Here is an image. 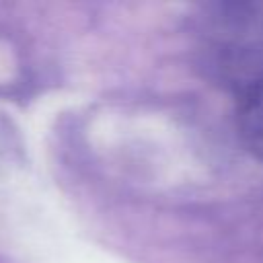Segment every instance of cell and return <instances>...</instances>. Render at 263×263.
Instances as JSON below:
<instances>
[{
  "label": "cell",
  "instance_id": "obj_1",
  "mask_svg": "<svg viewBox=\"0 0 263 263\" xmlns=\"http://www.w3.org/2000/svg\"><path fill=\"white\" fill-rule=\"evenodd\" d=\"M236 123L247 150L263 160V78L255 80L240 97Z\"/></svg>",
  "mask_w": 263,
  "mask_h": 263
}]
</instances>
